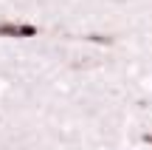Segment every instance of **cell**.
<instances>
[{"label":"cell","instance_id":"obj_1","mask_svg":"<svg viewBox=\"0 0 152 150\" xmlns=\"http://www.w3.org/2000/svg\"><path fill=\"white\" fill-rule=\"evenodd\" d=\"M0 37H17L20 40V23H0Z\"/></svg>","mask_w":152,"mask_h":150},{"label":"cell","instance_id":"obj_2","mask_svg":"<svg viewBox=\"0 0 152 150\" xmlns=\"http://www.w3.org/2000/svg\"><path fill=\"white\" fill-rule=\"evenodd\" d=\"M141 139H144V142H147V145H152V133H144V136H141Z\"/></svg>","mask_w":152,"mask_h":150}]
</instances>
